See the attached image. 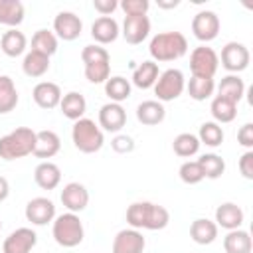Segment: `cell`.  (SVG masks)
Wrapping results in <instances>:
<instances>
[{
  "label": "cell",
  "instance_id": "cell-1",
  "mask_svg": "<svg viewBox=\"0 0 253 253\" xmlns=\"http://www.w3.org/2000/svg\"><path fill=\"white\" fill-rule=\"evenodd\" d=\"M126 223L132 229L158 231L170 223V211L154 202H134L126 208Z\"/></svg>",
  "mask_w": 253,
  "mask_h": 253
},
{
  "label": "cell",
  "instance_id": "cell-2",
  "mask_svg": "<svg viewBox=\"0 0 253 253\" xmlns=\"http://www.w3.org/2000/svg\"><path fill=\"white\" fill-rule=\"evenodd\" d=\"M152 61H176L188 53V40L182 32H160L148 43Z\"/></svg>",
  "mask_w": 253,
  "mask_h": 253
},
{
  "label": "cell",
  "instance_id": "cell-3",
  "mask_svg": "<svg viewBox=\"0 0 253 253\" xmlns=\"http://www.w3.org/2000/svg\"><path fill=\"white\" fill-rule=\"evenodd\" d=\"M36 146V130L30 126H18L12 132L0 136V158L2 160H18L28 154H34Z\"/></svg>",
  "mask_w": 253,
  "mask_h": 253
},
{
  "label": "cell",
  "instance_id": "cell-4",
  "mask_svg": "<svg viewBox=\"0 0 253 253\" xmlns=\"http://www.w3.org/2000/svg\"><path fill=\"white\" fill-rule=\"evenodd\" d=\"M81 61L85 65V77L89 83L99 85L111 77V55L103 45H85L81 49Z\"/></svg>",
  "mask_w": 253,
  "mask_h": 253
},
{
  "label": "cell",
  "instance_id": "cell-5",
  "mask_svg": "<svg viewBox=\"0 0 253 253\" xmlns=\"http://www.w3.org/2000/svg\"><path fill=\"white\" fill-rule=\"evenodd\" d=\"M71 140H73V146L83 152V154H95L103 148L105 144V134L103 130L99 128V125L93 121V119H79L73 123V128H71Z\"/></svg>",
  "mask_w": 253,
  "mask_h": 253
},
{
  "label": "cell",
  "instance_id": "cell-6",
  "mask_svg": "<svg viewBox=\"0 0 253 253\" xmlns=\"http://www.w3.org/2000/svg\"><path fill=\"white\" fill-rule=\"evenodd\" d=\"M51 235H53L55 243L65 249L77 247L85 237L83 221L79 219L77 213H71V211L55 215V219L51 221Z\"/></svg>",
  "mask_w": 253,
  "mask_h": 253
},
{
  "label": "cell",
  "instance_id": "cell-7",
  "mask_svg": "<svg viewBox=\"0 0 253 253\" xmlns=\"http://www.w3.org/2000/svg\"><path fill=\"white\" fill-rule=\"evenodd\" d=\"M154 95H156V101L160 103H168V101H174L178 99L184 89H186V77L180 69L176 67H170V69H164L156 83H154Z\"/></svg>",
  "mask_w": 253,
  "mask_h": 253
},
{
  "label": "cell",
  "instance_id": "cell-8",
  "mask_svg": "<svg viewBox=\"0 0 253 253\" xmlns=\"http://www.w3.org/2000/svg\"><path fill=\"white\" fill-rule=\"evenodd\" d=\"M219 67V57L213 47L210 45H198L190 53V71L192 77H204V79H213Z\"/></svg>",
  "mask_w": 253,
  "mask_h": 253
},
{
  "label": "cell",
  "instance_id": "cell-9",
  "mask_svg": "<svg viewBox=\"0 0 253 253\" xmlns=\"http://www.w3.org/2000/svg\"><path fill=\"white\" fill-rule=\"evenodd\" d=\"M217 57H219L223 69H227L233 75L245 71L251 61V53H249L247 45L241 42H227L221 47V55H217Z\"/></svg>",
  "mask_w": 253,
  "mask_h": 253
},
{
  "label": "cell",
  "instance_id": "cell-10",
  "mask_svg": "<svg viewBox=\"0 0 253 253\" xmlns=\"http://www.w3.org/2000/svg\"><path fill=\"white\" fill-rule=\"evenodd\" d=\"M219 28H221L219 16L211 10H202L192 18V34L196 36V40L204 42V45L217 38Z\"/></svg>",
  "mask_w": 253,
  "mask_h": 253
},
{
  "label": "cell",
  "instance_id": "cell-11",
  "mask_svg": "<svg viewBox=\"0 0 253 253\" xmlns=\"http://www.w3.org/2000/svg\"><path fill=\"white\" fill-rule=\"evenodd\" d=\"M24 215L32 225H47L55 219V204L49 198H43V196L32 198L26 204Z\"/></svg>",
  "mask_w": 253,
  "mask_h": 253
},
{
  "label": "cell",
  "instance_id": "cell-12",
  "mask_svg": "<svg viewBox=\"0 0 253 253\" xmlns=\"http://www.w3.org/2000/svg\"><path fill=\"white\" fill-rule=\"evenodd\" d=\"M81 32H83V22L75 12L63 10L53 18V34L57 36V40L73 42L81 36Z\"/></svg>",
  "mask_w": 253,
  "mask_h": 253
},
{
  "label": "cell",
  "instance_id": "cell-13",
  "mask_svg": "<svg viewBox=\"0 0 253 253\" xmlns=\"http://www.w3.org/2000/svg\"><path fill=\"white\" fill-rule=\"evenodd\" d=\"M38 243V233L32 227L14 229L2 243V253H30Z\"/></svg>",
  "mask_w": 253,
  "mask_h": 253
},
{
  "label": "cell",
  "instance_id": "cell-14",
  "mask_svg": "<svg viewBox=\"0 0 253 253\" xmlns=\"http://www.w3.org/2000/svg\"><path fill=\"white\" fill-rule=\"evenodd\" d=\"M126 125V111L119 103H105L99 109V128L107 132H121Z\"/></svg>",
  "mask_w": 253,
  "mask_h": 253
},
{
  "label": "cell",
  "instance_id": "cell-15",
  "mask_svg": "<svg viewBox=\"0 0 253 253\" xmlns=\"http://www.w3.org/2000/svg\"><path fill=\"white\" fill-rule=\"evenodd\" d=\"M121 34L126 40V43H130V45L142 43L148 38V34H150V20H148V16H125Z\"/></svg>",
  "mask_w": 253,
  "mask_h": 253
},
{
  "label": "cell",
  "instance_id": "cell-16",
  "mask_svg": "<svg viewBox=\"0 0 253 253\" xmlns=\"http://www.w3.org/2000/svg\"><path fill=\"white\" fill-rule=\"evenodd\" d=\"M146 239L138 229H121L113 239V253H144Z\"/></svg>",
  "mask_w": 253,
  "mask_h": 253
},
{
  "label": "cell",
  "instance_id": "cell-17",
  "mask_svg": "<svg viewBox=\"0 0 253 253\" xmlns=\"http://www.w3.org/2000/svg\"><path fill=\"white\" fill-rule=\"evenodd\" d=\"M61 204L71 213H79L89 206V190L79 182H69L61 190Z\"/></svg>",
  "mask_w": 253,
  "mask_h": 253
},
{
  "label": "cell",
  "instance_id": "cell-18",
  "mask_svg": "<svg viewBox=\"0 0 253 253\" xmlns=\"http://www.w3.org/2000/svg\"><path fill=\"white\" fill-rule=\"evenodd\" d=\"M213 221H215L217 227H223V229L231 231V229H239L243 225L245 213H243V210L237 204L223 202V204H219L215 208V219Z\"/></svg>",
  "mask_w": 253,
  "mask_h": 253
},
{
  "label": "cell",
  "instance_id": "cell-19",
  "mask_svg": "<svg viewBox=\"0 0 253 253\" xmlns=\"http://www.w3.org/2000/svg\"><path fill=\"white\" fill-rule=\"evenodd\" d=\"M121 34L119 22L113 16H99L91 24V38L97 42V45H107L113 43Z\"/></svg>",
  "mask_w": 253,
  "mask_h": 253
},
{
  "label": "cell",
  "instance_id": "cell-20",
  "mask_svg": "<svg viewBox=\"0 0 253 253\" xmlns=\"http://www.w3.org/2000/svg\"><path fill=\"white\" fill-rule=\"evenodd\" d=\"M32 97H34V101H36V105L40 107V109H55V107H59V103H61V89H59V85L57 83H51V81H40L36 87H34V91H32Z\"/></svg>",
  "mask_w": 253,
  "mask_h": 253
},
{
  "label": "cell",
  "instance_id": "cell-21",
  "mask_svg": "<svg viewBox=\"0 0 253 253\" xmlns=\"http://www.w3.org/2000/svg\"><path fill=\"white\" fill-rule=\"evenodd\" d=\"M166 119V109L160 101L156 99H148V101H142L138 107H136V121L140 125H146V126H156L160 125L162 121Z\"/></svg>",
  "mask_w": 253,
  "mask_h": 253
},
{
  "label": "cell",
  "instance_id": "cell-22",
  "mask_svg": "<svg viewBox=\"0 0 253 253\" xmlns=\"http://www.w3.org/2000/svg\"><path fill=\"white\" fill-rule=\"evenodd\" d=\"M61 150V140L59 134L53 130H38L36 132V146H34V156L38 158H53Z\"/></svg>",
  "mask_w": 253,
  "mask_h": 253
},
{
  "label": "cell",
  "instance_id": "cell-23",
  "mask_svg": "<svg viewBox=\"0 0 253 253\" xmlns=\"http://www.w3.org/2000/svg\"><path fill=\"white\" fill-rule=\"evenodd\" d=\"M34 180L42 190H55L61 182V170L55 162L43 160L34 170Z\"/></svg>",
  "mask_w": 253,
  "mask_h": 253
},
{
  "label": "cell",
  "instance_id": "cell-24",
  "mask_svg": "<svg viewBox=\"0 0 253 253\" xmlns=\"http://www.w3.org/2000/svg\"><path fill=\"white\" fill-rule=\"evenodd\" d=\"M217 231H219V227L215 225V221H211L208 217H198L190 225V237L198 245H210V243H213L217 239Z\"/></svg>",
  "mask_w": 253,
  "mask_h": 253
},
{
  "label": "cell",
  "instance_id": "cell-25",
  "mask_svg": "<svg viewBox=\"0 0 253 253\" xmlns=\"http://www.w3.org/2000/svg\"><path fill=\"white\" fill-rule=\"evenodd\" d=\"M28 47V38L24 36V32H20L18 28H10L8 32L2 34L0 38V49L4 55L8 57H18L26 51Z\"/></svg>",
  "mask_w": 253,
  "mask_h": 253
},
{
  "label": "cell",
  "instance_id": "cell-26",
  "mask_svg": "<svg viewBox=\"0 0 253 253\" xmlns=\"http://www.w3.org/2000/svg\"><path fill=\"white\" fill-rule=\"evenodd\" d=\"M160 75V69H158V63L152 61V59H146L142 63H138L132 71V85L138 87V89H152L156 79Z\"/></svg>",
  "mask_w": 253,
  "mask_h": 253
},
{
  "label": "cell",
  "instance_id": "cell-27",
  "mask_svg": "<svg viewBox=\"0 0 253 253\" xmlns=\"http://www.w3.org/2000/svg\"><path fill=\"white\" fill-rule=\"evenodd\" d=\"M59 109H61V113H63L65 119H69V121L75 123V121L83 119V115H85V111H87V101H85V97H83L81 93L69 91V93H65V95L61 97Z\"/></svg>",
  "mask_w": 253,
  "mask_h": 253
},
{
  "label": "cell",
  "instance_id": "cell-28",
  "mask_svg": "<svg viewBox=\"0 0 253 253\" xmlns=\"http://www.w3.org/2000/svg\"><path fill=\"white\" fill-rule=\"evenodd\" d=\"M215 89H217V95H221L233 103H239L245 95V81L239 75L229 73V75L221 77V81L215 85Z\"/></svg>",
  "mask_w": 253,
  "mask_h": 253
},
{
  "label": "cell",
  "instance_id": "cell-29",
  "mask_svg": "<svg viewBox=\"0 0 253 253\" xmlns=\"http://www.w3.org/2000/svg\"><path fill=\"white\" fill-rule=\"evenodd\" d=\"M210 111H211V117H213V123L217 125H225V123H231L235 121L237 117V103L221 97V95H215L211 99V105H210Z\"/></svg>",
  "mask_w": 253,
  "mask_h": 253
},
{
  "label": "cell",
  "instance_id": "cell-30",
  "mask_svg": "<svg viewBox=\"0 0 253 253\" xmlns=\"http://www.w3.org/2000/svg\"><path fill=\"white\" fill-rule=\"evenodd\" d=\"M223 249H225V253H251L253 241H251L249 231H245L241 227L227 231L223 237Z\"/></svg>",
  "mask_w": 253,
  "mask_h": 253
},
{
  "label": "cell",
  "instance_id": "cell-31",
  "mask_svg": "<svg viewBox=\"0 0 253 253\" xmlns=\"http://www.w3.org/2000/svg\"><path fill=\"white\" fill-rule=\"evenodd\" d=\"M47 69H49V57L43 55V53H40V51L30 49L24 55V59H22V71L28 77H34V79L43 77L47 73Z\"/></svg>",
  "mask_w": 253,
  "mask_h": 253
},
{
  "label": "cell",
  "instance_id": "cell-32",
  "mask_svg": "<svg viewBox=\"0 0 253 253\" xmlns=\"http://www.w3.org/2000/svg\"><path fill=\"white\" fill-rule=\"evenodd\" d=\"M130 91H132V85L126 77L123 75H113L105 81V95L111 99V103H123L130 97Z\"/></svg>",
  "mask_w": 253,
  "mask_h": 253
},
{
  "label": "cell",
  "instance_id": "cell-33",
  "mask_svg": "<svg viewBox=\"0 0 253 253\" xmlns=\"http://www.w3.org/2000/svg\"><path fill=\"white\" fill-rule=\"evenodd\" d=\"M24 4L20 0H0V24L16 28L24 22Z\"/></svg>",
  "mask_w": 253,
  "mask_h": 253
},
{
  "label": "cell",
  "instance_id": "cell-34",
  "mask_svg": "<svg viewBox=\"0 0 253 253\" xmlns=\"http://www.w3.org/2000/svg\"><path fill=\"white\" fill-rule=\"evenodd\" d=\"M20 97H18V89L12 81V77L8 75H0V115H8L16 109Z\"/></svg>",
  "mask_w": 253,
  "mask_h": 253
},
{
  "label": "cell",
  "instance_id": "cell-35",
  "mask_svg": "<svg viewBox=\"0 0 253 253\" xmlns=\"http://www.w3.org/2000/svg\"><path fill=\"white\" fill-rule=\"evenodd\" d=\"M200 146L202 144H200L198 136L192 134V132H180L172 140V150L180 158H192V156H196L200 152Z\"/></svg>",
  "mask_w": 253,
  "mask_h": 253
},
{
  "label": "cell",
  "instance_id": "cell-36",
  "mask_svg": "<svg viewBox=\"0 0 253 253\" xmlns=\"http://www.w3.org/2000/svg\"><path fill=\"white\" fill-rule=\"evenodd\" d=\"M57 45H59V40L49 30H38L32 36V49L34 51H40V53H43L47 57H51L57 51Z\"/></svg>",
  "mask_w": 253,
  "mask_h": 253
},
{
  "label": "cell",
  "instance_id": "cell-37",
  "mask_svg": "<svg viewBox=\"0 0 253 253\" xmlns=\"http://www.w3.org/2000/svg\"><path fill=\"white\" fill-rule=\"evenodd\" d=\"M196 136H198L200 144H206V146H210V148H217V146H221L225 134H223L221 125H217V123H213V121H206V123H202L200 132H198Z\"/></svg>",
  "mask_w": 253,
  "mask_h": 253
},
{
  "label": "cell",
  "instance_id": "cell-38",
  "mask_svg": "<svg viewBox=\"0 0 253 253\" xmlns=\"http://www.w3.org/2000/svg\"><path fill=\"white\" fill-rule=\"evenodd\" d=\"M186 91L194 101H206L213 95L215 81L213 79H204V77H190V81L186 83Z\"/></svg>",
  "mask_w": 253,
  "mask_h": 253
},
{
  "label": "cell",
  "instance_id": "cell-39",
  "mask_svg": "<svg viewBox=\"0 0 253 253\" xmlns=\"http://www.w3.org/2000/svg\"><path fill=\"white\" fill-rule=\"evenodd\" d=\"M202 170H204V176L210 178V180H217L223 172H225V160L215 154V152H206L198 158Z\"/></svg>",
  "mask_w": 253,
  "mask_h": 253
},
{
  "label": "cell",
  "instance_id": "cell-40",
  "mask_svg": "<svg viewBox=\"0 0 253 253\" xmlns=\"http://www.w3.org/2000/svg\"><path fill=\"white\" fill-rule=\"evenodd\" d=\"M178 176H180V180H182L184 184H188V186L200 184V182L206 178V176H204V170H202V166H200L198 160H186V162H182V166H180V170H178Z\"/></svg>",
  "mask_w": 253,
  "mask_h": 253
},
{
  "label": "cell",
  "instance_id": "cell-41",
  "mask_svg": "<svg viewBox=\"0 0 253 253\" xmlns=\"http://www.w3.org/2000/svg\"><path fill=\"white\" fill-rule=\"evenodd\" d=\"M119 8L125 12V16H146L150 2L148 0H123Z\"/></svg>",
  "mask_w": 253,
  "mask_h": 253
},
{
  "label": "cell",
  "instance_id": "cell-42",
  "mask_svg": "<svg viewBox=\"0 0 253 253\" xmlns=\"http://www.w3.org/2000/svg\"><path fill=\"white\" fill-rule=\"evenodd\" d=\"M111 148L117 154H128L134 150V138L128 134H115L111 140Z\"/></svg>",
  "mask_w": 253,
  "mask_h": 253
},
{
  "label": "cell",
  "instance_id": "cell-43",
  "mask_svg": "<svg viewBox=\"0 0 253 253\" xmlns=\"http://www.w3.org/2000/svg\"><path fill=\"white\" fill-rule=\"evenodd\" d=\"M237 142L247 148V150H253V123H245L239 130H237Z\"/></svg>",
  "mask_w": 253,
  "mask_h": 253
},
{
  "label": "cell",
  "instance_id": "cell-44",
  "mask_svg": "<svg viewBox=\"0 0 253 253\" xmlns=\"http://www.w3.org/2000/svg\"><path fill=\"white\" fill-rule=\"evenodd\" d=\"M239 172L245 180H253V150H245L239 158Z\"/></svg>",
  "mask_w": 253,
  "mask_h": 253
},
{
  "label": "cell",
  "instance_id": "cell-45",
  "mask_svg": "<svg viewBox=\"0 0 253 253\" xmlns=\"http://www.w3.org/2000/svg\"><path fill=\"white\" fill-rule=\"evenodd\" d=\"M93 8H95L101 16H111V14L119 8V2H117V0H93Z\"/></svg>",
  "mask_w": 253,
  "mask_h": 253
},
{
  "label": "cell",
  "instance_id": "cell-46",
  "mask_svg": "<svg viewBox=\"0 0 253 253\" xmlns=\"http://www.w3.org/2000/svg\"><path fill=\"white\" fill-rule=\"evenodd\" d=\"M8 194H10V184L4 176H0V202H4L8 198Z\"/></svg>",
  "mask_w": 253,
  "mask_h": 253
},
{
  "label": "cell",
  "instance_id": "cell-47",
  "mask_svg": "<svg viewBox=\"0 0 253 253\" xmlns=\"http://www.w3.org/2000/svg\"><path fill=\"white\" fill-rule=\"evenodd\" d=\"M180 4V0H158V8H164V10H170V8H176Z\"/></svg>",
  "mask_w": 253,
  "mask_h": 253
},
{
  "label": "cell",
  "instance_id": "cell-48",
  "mask_svg": "<svg viewBox=\"0 0 253 253\" xmlns=\"http://www.w3.org/2000/svg\"><path fill=\"white\" fill-rule=\"evenodd\" d=\"M0 229H2V221H0Z\"/></svg>",
  "mask_w": 253,
  "mask_h": 253
}]
</instances>
